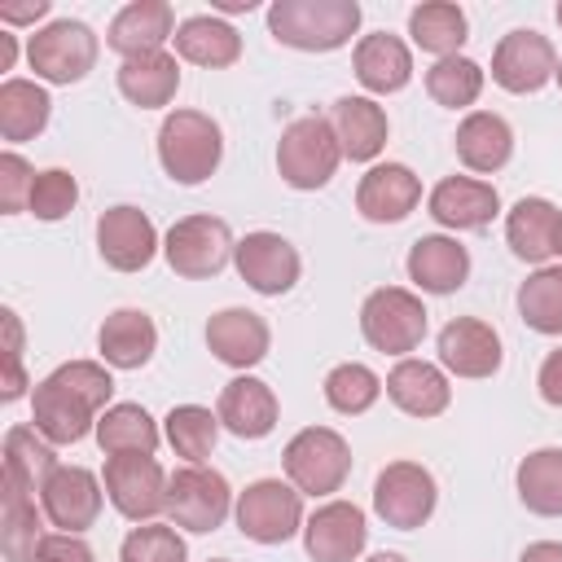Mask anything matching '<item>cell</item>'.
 Returning <instances> with one entry per match:
<instances>
[{
  "instance_id": "11",
  "label": "cell",
  "mask_w": 562,
  "mask_h": 562,
  "mask_svg": "<svg viewBox=\"0 0 562 562\" xmlns=\"http://www.w3.org/2000/svg\"><path fill=\"white\" fill-rule=\"evenodd\" d=\"M439 505V487H435V474L417 461H391L378 479H373V514L386 522V527H400V531H413L422 522H430Z\"/></svg>"
},
{
  "instance_id": "54",
  "label": "cell",
  "mask_w": 562,
  "mask_h": 562,
  "mask_svg": "<svg viewBox=\"0 0 562 562\" xmlns=\"http://www.w3.org/2000/svg\"><path fill=\"white\" fill-rule=\"evenodd\" d=\"M553 13H558V26H562V0H558V9H553Z\"/></svg>"
},
{
  "instance_id": "29",
  "label": "cell",
  "mask_w": 562,
  "mask_h": 562,
  "mask_svg": "<svg viewBox=\"0 0 562 562\" xmlns=\"http://www.w3.org/2000/svg\"><path fill=\"white\" fill-rule=\"evenodd\" d=\"M154 347H158V329L140 307H119L97 329V351L110 369H140L149 364Z\"/></svg>"
},
{
  "instance_id": "31",
  "label": "cell",
  "mask_w": 562,
  "mask_h": 562,
  "mask_svg": "<svg viewBox=\"0 0 562 562\" xmlns=\"http://www.w3.org/2000/svg\"><path fill=\"white\" fill-rule=\"evenodd\" d=\"M176 53L189 66H206V70H224L241 57V35L237 26H228L215 13H193L176 26Z\"/></svg>"
},
{
  "instance_id": "40",
  "label": "cell",
  "mask_w": 562,
  "mask_h": 562,
  "mask_svg": "<svg viewBox=\"0 0 562 562\" xmlns=\"http://www.w3.org/2000/svg\"><path fill=\"white\" fill-rule=\"evenodd\" d=\"M518 316L536 334H562V263H544L518 285Z\"/></svg>"
},
{
  "instance_id": "36",
  "label": "cell",
  "mask_w": 562,
  "mask_h": 562,
  "mask_svg": "<svg viewBox=\"0 0 562 562\" xmlns=\"http://www.w3.org/2000/svg\"><path fill=\"white\" fill-rule=\"evenodd\" d=\"M0 487H4L0 549H4L9 562H35V549H40V540H44V531H40V514H44V509H35V496H31L22 483L4 479Z\"/></svg>"
},
{
  "instance_id": "37",
  "label": "cell",
  "mask_w": 562,
  "mask_h": 562,
  "mask_svg": "<svg viewBox=\"0 0 562 562\" xmlns=\"http://www.w3.org/2000/svg\"><path fill=\"white\" fill-rule=\"evenodd\" d=\"M53 470H57L53 443L35 426H9V435H4V479L22 483L31 496H40V487L48 483Z\"/></svg>"
},
{
  "instance_id": "30",
  "label": "cell",
  "mask_w": 562,
  "mask_h": 562,
  "mask_svg": "<svg viewBox=\"0 0 562 562\" xmlns=\"http://www.w3.org/2000/svg\"><path fill=\"white\" fill-rule=\"evenodd\" d=\"M452 145H457V158H461L470 171L492 176V171H501V167L509 162V154H514V127H509L501 114H492V110H470V114L461 119Z\"/></svg>"
},
{
  "instance_id": "39",
  "label": "cell",
  "mask_w": 562,
  "mask_h": 562,
  "mask_svg": "<svg viewBox=\"0 0 562 562\" xmlns=\"http://www.w3.org/2000/svg\"><path fill=\"white\" fill-rule=\"evenodd\" d=\"M162 435L176 448V457H184L189 465H202L211 457L215 439H220V417L202 404H176L162 417Z\"/></svg>"
},
{
  "instance_id": "57",
  "label": "cell",
  "mask_w": 562,
  "mask_h": 562,
  "mask_svg": "<svg viewBox=\"0 0 562 562\" xmlns=\"http://www.w3.org/2000/svg\"><path fill=\"white\" fill-rule=\"evenodd\" d=\"M206 562H228V558H206Z\"/></svg>"
},
{
  "instance_id": "24",
  "label": "cell",
  "mask_w": 562,
  "mask_h": 562,
  "mask_svg": "<svg viewBox=\"0 0 562 562\" xmlns=\"http://www.w3.org/2000/svg\"><path fill=\"white\" fill-rule=\"evenodd\" d=\"M404 268H408V281L417 290H426V294H452L470 277V250L457 237L430 233V237H417L408 246Z\"/></svg>"
},
{
  "instance_id": "25",
  "label": "cell",
  "mask_w": 562,
  "mask_h": 562,
  "mask_svg": "<svg viewBox=\"0 0 562 562\" xmlns=\"http://www.w3.org/2000/svg\"><path fill=\"white\" fill-rule=\"evenodd\" d=\"M558 233H562V211L549 198H518L505 215V241L527 263L544 268L558 255Z\"/></svg>"
},
{
  "instance_id": "18",
  "label": "cell",
  "mask_w": 562,
  "mask_h": 562,
  "mask_svg": "<svg viewBox=\"0 0 562 562\" xmlns=\"http://www.w3.org/2000/svg\"><path fill=\"white\" fill-rule=\"evenodd\" d=\"M501 334L479 316H457L439 329V364L457 378H492L501 369Z\"/></svg>"
},
{
  "instance_id": "6",
  "label": "cell",
  "mask_w": 562,
  "mask_h": 562,
  "mask_svg": "<svg viewBox=\"0 0 562 562\" xmlns=\"http://www.w3.org/2000/svg\"><path fill=\"white\" fill-rule=\"evenodd\" d=\"M360 334L382 356H408L426 338V307L404 285H382L360 303Z\"/></svg>"
},
{
  "instance_id": "4",
  "label": "cell",
  "mask_w": 562,
  "mask_h": 562,
  "mask_svg": "<svg viewBox=\"0 0 562 562\" xmlns=\"http://www.w3.org/2000/svg\"><path fill=\"white\" fill-rule=\"evenodd\" d=\"M338 162H342V145L334 136V123L321 114L294 119L277 140V171L290 189H303V193L325 189L334 180Z\"/></svg>"
},
{
  "instance_id": "42",
  "label": "cell",
  "mask_w": 562,
  "mask_h": 562,
  "mask_svg": "<svg viewBox=\"0 0 562 562\" xmlns=\"http://www.w3.org/2000/svg\"><path fill=\"white\" fill-rule=\"evenodd\" d=\"M378 395H382V378L369 364L347 360V364H334L325 373V400H329L334 413H347V417L369 413L378 404Z\"/></svg>"
},
{
  "instance_id": "55",
  "label": "cell",
  "mask_w": 562,
  "mask_h": 562,
  "mask_svg": "<svg viewBox=\"0 0 562 562\" xmlns=\"http://www.w3.org/2000/svg\"><path fill=\"white\" fill-rule=\"evenodd\" d=\"M553 79H558V88H562V61H558V75H553Z\"/></svg>"
},
{
  "instance_id": "5",
  "label": "cell",
  "mask_w": 562,
  "mask_h": 562,
  "mask_svg": "<svg viewBox=\"0 0 562 562\" xmlns=\"http://www.w3.org/2000/svg\"><path fill=\"white\" fill-rule=\"evenodd\" d=\"M285 479L303 496H334L351 474V448L329 426H303L281 452Z\"/></svg>"
},
{
  "instance_id": "19",
  "label": "cell",
  "mask_w": 562,
  "mask_h": 562,
  "mask_svg": "<svg viewBox=\"0 0 562 562\" xmlns=\"http://www.w3.org/2000/svg\"><path fill=\"white\" fill-rule=\"evenodd\" d=\"M422 202V180L404 162H373L356 184V211L373 224H400Z\"/></svg>"
},
{
  "instance_id": "21",
  "label": "cell",
  "mask_w": 562,
  "mask_h": 562,
  "mask_svg": "<svg viewBox=\"0 0 562 562\" xmlns=\"http://www.w3.org/2000/svg\"><path fill=\"white\" fill-rule=\"evenodd\" d=\"M426 206H430L435 224L461 233V228H483V224H492L496 211H501V193H496V184L474 180V176H443V180L430 189Z\"/></svg>"
},
{
  "instance_id": "15",
  "label": "cell",
  "mask_w": 562,
  "mask_h": 562,
  "mask_svg": "<svg viewBox=\"0 0 562 562\" xmlns=\"http://www.w3.org/2000/svg\"><path fill=\"white\" fill-rule=\"evenodd\" d=\"M97 250L114 272H140L158 255V228L140 206H110L97 220Z\"/></svg>"
},
{
  "instance_id": "33",
  "label": "cell",
  "mask_w": 562,
  "mask_h": 562,
  "mask_svg": "<svg viewBox=\"0 0 562 562\" xmlns=\"http://www.w3.org/2000/svg\"><path fill=\"white\" fill-rule=\"evenodd\" d=\"M48 114H53V97L44 83H35V79H4L0 83V136L9 145L40 136L48 127Z\"/></svg>"
},
{
  "instance_id": "34",
  "label": "cell",
  "mask_w": 562,
  "mask_h": 562,
  "mask_svg": "<svg viewBox=\"0 0 562 562\" xmlns=\"http://www.w3.org/2000/svg\"><path fill=\"white\" fill-rule=\"evenodd\" d=\"M518 501L540 514V518H558L562 514V448H536L518 461Z\"/></svg>"
},
{
  "instance_id": "52",
  "label": "cell",
  "mask_w": 562,
  "mask_h": 562,
  "mask_svg": "<svg viewBox=\"0 0 562 562\" xmlns=\"http://www.w3.org/2000/svg\"><path fill=\"white\" fill-rule=\"evenodd\" d=\"M13 57H18V40L0 31V70H13Z\"/></svg>"
},
{
  "instance_id": "50",
  "label": "cell",
  "mask_w": 562,
  "mask_h": 562,
  "mask_svg": "<svg viewBox=\"0 0 562 562\" xmlns=\"http://www.w3.org/2000/svg\"><path fill=\"white\" fill-rule=\"evenodd\" d=\"M518 562H562V544L558 540H536L518 553Z\"/></svg>"
},
{
  "instance_id": "20",
  "label": "cell",
  "mask_w": 562,
  "mask_h": 562,
  "mask_svg": "<svg viewBox=\"0 0 562 562\" xmlns=\"http://www.w3.org/2000/svg\"><path fill=\"white\" fill-rule=\"evenodd\" d=\"M176 40V13L167 0H132L114 13L105 44L127 61V57H145V53H162V44Z\"/></svg>"
},
{
  "instance_id": "45",
  "label": "cell",
  "mask_w": 562,
  "mask_h": 562,
  "mask_svg": "<svg viewBox=\"0 0 562 562\" xmlns=\"http://www.w3.org/2000/svg\"><path fill=\"white\" fill-rule=\"evenodd\" d=\"M35 176H40V171H35L22 154H13V149H4V154H0V211H4V215L31 211Z\"/></svg>"
},
{
  "instance_id": "43",
  "label": "cell",
  "mask_w": 562,
  "mask_h": 562,
  "mask_svg": "<svg viewBox=\"0 0 562 562\" xmlns=\"http://www.w3.org/2000/svg\"><path fill=\"white\" fill-rule=\"evenodd\" d=\"M119 558L123 562H189V549H184V536L167 522H140L123 536L119 544Z\"/></svg>"
},
{
  "instance_id": "26",
  "label": "cell",
  "mask_w": 562,
  "mask_h": 562,
  "mask_svg": "<svg viewBox=\"0 0 562 562\" xmlns=\"http://www.w3.org/2000/svg\"><path fill=\"white\" fill-rule=\"evenodd\" d=\"M386 395L400 413L408 417H439L452 400V386H448V373L430 360H417V356H404L391 373H386Z\"/></svg>"
},
{
  "instance_id": "23",
  "label": "cell",
  "mask_w": 562,
  "mask_h": 562,
  "mask_svg": "<svg viewBox=\"0 0 562 562\" xmlns=\"http://www.w3.org/2000/svg\"><path fill=\"white\" fill-rule=\"evenodd\" d=\"M277 413H281V404H277L272 386L263 378H250V373L233 378L220 391V404H215L220 426L228 435H237V439H263V435H272Z\"/></svg>"
},
{
  "instance_id": "27",
  "label": "cell",
  "mask_w": 562,
  "mask_h": 562,
  "mask_svg": "<svg viewBox=\"0 0 562 562\" xmlns=\"http://www.w3.org/2000/svg\"><path fill=\"white\" fill-rule=\"evenodd\" d=\"M329 123L342 145V158H351V162H373L391 132L386 110L373 97H338L329 110Z\"/></svg>"
},
{
  "instance_id": "38",
  "label": "cell",
  "mask_w": 562,
  "mask_h": 562,
  "mask_svg": "<svg viewBox=\"0 0 562 562\" xmlns=\"http://www.w3.org/2000/svg\"><path fill=\"white\" fill-rule=\"evenodd\" d=\"M408 35L422 53L457 57V48L465 44V13L452 0H426L408 13Z\"/></svg>"
},
{
  "instance_id": "8",
  "label": "cell",
  "mask_w": 562,
  "mask_h": 562,
  "mask_svg": "<svg viewBox=\"0 0 562 562\" xmlns=\"http://www.w3.org/2000/svg\"><path fill=\"white\" fill-rule=\"evenodd\" d=\"M237 531L255 544H285L303 531V492L281 479H255L233 505Z\"/></svg>"
},
{
  "instance_id": "53",
  "label": "cell",
  "mask_w": 562,
  "mask_h": 562,
  "mask_svg": "<svg viewBox=\"0 0 562 562\" xmlns=\"http://www.w3.org/2000/svg\"><path fill=\"white\" fill-rule=\"evenodd\" d=\"M364 562H408L404 553H391V549H382V553H373V558H364Z\"/></svg>"
},
{
  "instance_id": "17",
  "label": "cell",
  "mask_w": 562,
  "mask_h": 562,
  "mask_svg": "<svg viewBox=\"0 0 562 562\" xmlns=\"http://www.w3.org/2000/svg\"><path fill=\"white\" fill-rule=\"evenodd\" d=\"M369 544L364 509L351 501H325L303 522V549L312 562H356Z\"/></svg>"
},
{
  "instance_id": "51",
  "label": "cell",
  "mask_w": 562,
  "mask_h": 562,
  "mask_svg": "<svg viewBox=\"0 0 562 562\" xmlns=\"http://www.w3.org/2000/svg\"><path fill=\"white\" fill-rule=\"evenodd\" d=\"M48 13V0H35V4H18V9H0V22H40Z\"/></svg>"
},
{
  "instance_id": "32",
  "label": "cell",
  "mask_w": 562,
  "mask_h": 562,
  "mask_svg": "<svg viewBox=\"0 0 562 562\" xmlns=\"http://www.w3.org/2000/svg\"><path fill=\"white\" fill-rule=\"evenodd\" d=\"M176 88H180V61L167 48L162 53H145V57H127L119 66V92L140 110L167 105L176 97Z\"/></svg>"
},
{
  "instance_id": "7",
  "label": "cell",
  "mask_w": 562,
  "mask_h": 562,
  "mask_svg": "<svg viewBox=\"0 0 562 562\" xmlns=\"http://www.w3.org/2000/svg\"><path fill=\"white\" fill-rule=\"evenodd\" d=\"M26 61L44 83H79L97 66V35L79 18H57L26 40Z\"/></svg>"
},
{
  "instance_id": "35",
  "label": "cell",
  "mask_w": 562,
  "mask_h": 562,
  "mask_svg": "<svg viewBox=\"0 0 562 562\" xmlns=\"http://www.w3.org/2000/svg\"><path fill=\"white\" fill-rule=\"evenodd\" d=\"M97 443L105 457H127V452H149L158 448V422L140 404H110L97 417Z\"/></svg>"
},
{
  "instance_id": "22",
  "label": "cell",
  "mask_w": 562,
  "mask_h": 562,
  "mask_svg": "<svg viewBox=\"0 0 562 562\" xmlns=\"http://www.w3.org/2000/svg\"><path fill=\"white\" fill-rule=\"evenodd\" d=\"M206 347L215 351V360H224L228 369H250L268 356L272 334L268 321L250 307H224L206 321Z\"/></svg>"
},
{
  "instance_id": "41",
  "label": "cell",
  "mask_w": 562,
  "mask_h": 562,
  "mask_svg": "<svg viewBox=\"0 0 562 562\" xmlns=\"http://www.w3.org/2000/svg\"><path fill=\"white\" fill-rule=\"evenodd\" d=\"M426 92L435 105H448V110H465L479 101L483 92V66L474 57H439L430 70H426Z\"/></svg>"
},
{
  "instance_id": "46",
  "label": "cell",
  "mask_w": 562,
  "mask_h": 562,
  "mask_svg": "<svg viewBox=\"0 0 562 562\" xmlns=\"http://www.w3.org/2000/svg\"><path fill=\"white\" fill-rule=\"evenodd\" d=\"M35 562H92V549L70 531H48L35 549Z\"/></svg>"
},
{
  "instance_id": "28",
  "label": "cell",
  "mask_w": 562,
  "mask_h": 562,
  "mask_svg": "<svg viewBox=\"0 0 562 562\" xmlns=\"http://www.w3.org/2000/svg\"><path fill=\"white\" fill-rule=\"evenodd\" d=\"M351 70H356V79L364 83V92L386 97V92H400V88L413 79V53H408V44H404L400 35L373 31V35H364V40L356 44Z\"/></svg>"
},
{
  "instance_id": "44",
  "label": "cell",
  "mask_w": 562,
  "mask_h": 562,
  "mask_svg": "<svg viewBox=\"0 0 562 562\" xmlns=\"http://www.w3.org/2000/svg\"><path fill=\"white\" fill-rule=\"evenodd\" d=\"M79 202V184L66 167H48L35 176V189H31V215L53 224V220H66Z\"/></svg>"
},
{
  "instance_id": "16",
  "label": "cell",
  "mask_w": 562,
  "mask_h": 562,
  "mask_svg": "<svg viewBox=\"0 0 562 562\" xmlns=\"http://www.w3.org/2000/svg\"><path fill=\"white\" fill-rule=\"evenodd\" d=\"M40 509L57 531L83 536L101 514V479L83 465H57L40 487Z\"/></svg>"
},
{
  "instance_id": "48",
  "label": "cell",
  "mask_w": 562,
  "mask_h": 562,
  "mask_svg": "<svg viewBox=\"0 0 562 562\" xmlns=\"http://www.w3.org/2000/svg\"><path fill=\"white\" fill-rule=\"evenodd\" d=\"M26 373H22V360H4V391H0V400L4 404H13V400H22L26 395Z\"/></svg>"
},
{
  "instance_id": "3",
  "label": "cell",
  "mask_w": 562,
  "mask_h": 562,
  "mask_svg": "<svg viewBox=\"0 0 562 562\" xmlns=\"http://www.w3.org/2000/svg\"><path fill=\"white\" fill-rule=\"evenodd\" d=\"M224 158V132L202 110H171L158 127V162L176 184H202Z\"/></svg>"
},
{
  "instance_id": "13",
  "label": "cell",
  "mask_w": 562,
  "mask_h": 562,
  "mask_svg": "<svg viewBox=\"0 0 562 562\" xmlns=\"http://www.w3.org/2000/svg\"><path fill=\"white\" fill-rule=\"evenodd\" d=\"M558 75V53L549 44V35L531 31V26H518L509 35H501L496 53H492V79L505 88V92H540L549 79Z\"/></svg>"
},
{
  "instance_id": "49",
  "label": "cell",
  "mask_w": 562,
  "mask_h": 562,
  "mask_svg": "<svg viewBox=\"0 0 562 562\" xmlns=\"http://www.w3.org/2000/svg\"><path fill=\"white\" fill-rule=\"evenodd\" d=\"M0 316H4V334H9L4 360H22V321H18V312H13V307H4Z\"/></svg>"
},
{
  "instance_id": "2",
  "label": "cell",
  "mask_w": 562,
  "mask_h": 562,
  "mask_svg": "<svg viewBox=\"0 0 562 562\" xmlns=\"http://www.w3.org/2000/svg\"><path fill=\"white\" fill-rule=\"evenodd\" d=\"M356 26H360L356 0H272L268 4L272 40L299 53H334L356 35Z\"/></svg>"
},
{
  "instance_id": "1",
  "label": "cell",
  "mask_w": 562,
  "mask_h": 562,
  "mask_svg": "<svg viewBox=\"0 0 562 562\" xmlns=\"http://www.w3.org/2000/svg\"><path fill=\"white\" fill-rule=\"evenodd\" d=\"M114 378L97 360H66L57 364L31 395V422L48 443H79L97 430V417L110 408Z\"/></svg>"
},
{
  "instance_id": "10",
  "label": "cell",
  "mask_w": 562,
  "mask_h": 562,
  "mask_svg": "<svg viewBox=\"0 0 562 562\" xmlns=\"http://www.w3.org/2000/svg\"><path fill=\"white\" fill-rule=\"evenodd\" d=\"M228 509H233V492H228V479L220 470L184 465L167 479V518H171V527L206 536L228 518Z\"/></svg>"
},
{
  "instance_id": "12",
  "label": "cell",
  "mask_w": 562,
  "mask_h": 562,
  "mask_svg": "<svg viewBox=\"0 0 562 562\" xmlns=\"http://www.w3.org/2000/svg\"><path fill=\"white\" fill-rule=\"evenodd\" d=\"M105 496L123 518L149 522L167 509V474L149 452L105 457Z\"/></svg>"
},
{
  "instance_id": "47",
  "label": "cell",
  "mask_w": 562,
  "mask_h": 562,
  "mask_svg": "<svg viewBox=\"0 0 562 562\" xmlns=\"http://www.w3.org/2000/svg\"><path fill=\"white\" fill-rule=\"evenodd\" d=\"M536 386H540V400H544V404L562 408V347H558V351H549V356L540 360Z\"/></svg>"
},
{
  "instance_id": "14",
  "label": "cell",
  "mask_w": 562,
  "mask_h": 562,
  "mask_svg": "<svg viewBox=\"0 0 562 562\" xmlns=\"http://www.w3.org/2000/svg\"><path fill=\"white\" fill-rule=\"evenodd\" d=\"M233 263H237V277H241L255 294H268V299L294 290V281H299V272H303L299 250H294L281 233H268V228L246 233V237L237 241V250H233Z\"/></svg>"
},
{
  "instance_id": "9",
  "label": "cell",
  "mask_w": 562,
  "mask_h": 562,
  "mask_svg": "<svg viewBox=\"0 0 562 562\" xmlns=\"http://www.w3.org/2000/svg\"><path fill=\"white\" fill-rule=\"evenodd\" d=\"M233 250H237V241L220 215H184L167 228V241H162L171 272L189 277V281H206V277L224 272Z\"/></svg>"
},
{
  "instance_id": "56",
  "label": "cell",
  "mask_w": 562,
  "mask_h": 562,
  "mask_svg": "<svg viewBox=\"0 0 562 562\" xmlns=\"http://www.w3.org/2000/svg\"><path fill=\"white\" fill-rule=\"evenodd\" d=\"M558 255H562V233H558Z\"/></svg>"
}]
</instances>
